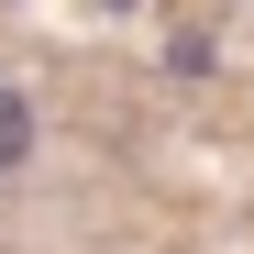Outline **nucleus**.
<instances>
[{"label": "nucleus", "instance_id": "nucleus-1", "mask_svg": "<svg viewBox=\"0 0 254 254\" xmlns=\"http://www.w3.org/2000/svg\"><path fill=\"white\" fill-rule=\"evenodd\" d=\"M22 155H33V111H22L11 89H0V177H11V166H22Z\"/></svg>", "mask_w": 254, "mask_h": 254}]
</instances>
